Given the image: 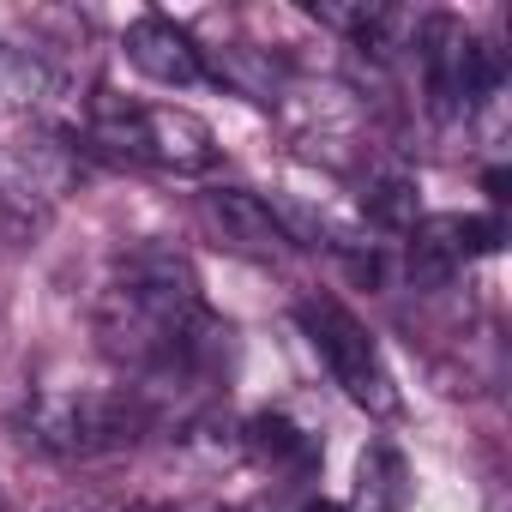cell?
I'll return each mask as SVG.
<instances>
[{"label":"cell","mask_w":512,"mask_h":512,"mask_svg":"<svg viewBox=\"0 0 512 512\" xmlns=\"http://www.w3.org/2000/svg\"><path fill=\"white\" fill-rule=\"evenodd\" d=\"M91 332L97 350L157 404V416L169 392L211 386L229 356V326L205 308L193 260L163 241H139L109 266L91 296Z\"/></svg>","instance_id":"1"},{"label":"cell","mask_w":512,"mask_h":512,"mask_svg":"<svg viewBox=\"0 0 512 512\" xmlns=\"http://www.w3.org/2000/svg\"><path fill=\"white\" fill-rule=\"evenodd\" d=\"M157 404L121 380V386H49L25 404L19 434L25 446H37L43 458L61 464H85V458H109L139 446L145 434H157Z\"/></svg>","instance_id":"2"},{"label":"cell","mask_w":512,"mask_h":512,"mask_svg":"<svg viewBox=\"0 0 512 512\" xmlns=\"http://www.w3.org/2000/svg\"><path fill=\"white\" fill-rule=\"evenodd\" d=\"M79 121L97 145H109L133 163H151V169L205 175L217 163V133L193 109H175V103H121V97L97 91Z\"/></svg>","instance_id":"3"},{"label":"cell","mask_w":512,"mask_h":512,"mask_svg":"<svg viewBox=\"0 0 512 512\" xmlns=\"http://www.w3.org/2000/svg\"><path fill=\"white\" fill-rule=\"evenodd\" d=\"M296 320H302L314 356L326 362L332 386H338L356 410H368V416H398V404H404V398H398V380H392V368L380 362L374 332H368L338 296H308V302L296 308Z\"/></svg>","instance_id":"4"},{"label":"cell","mask_w":512,"mask_h":512,"mask_svg":"<svg viewBox=\"0 0 512 512\" xmlns=\"http://www.w3.org/2000/svg\"><path fill=\"white\" fill-rule=\"evenodd\" d=\"M85 163L61 133H31L0 151V241H31L49 211L79 187Z\"/></svg>","instance_id":"5"},{"label":"cell","mask_w":512,"mask_h":512,"mask_svg":"<svg viewBox=\"0 0 512 512\" xmlns=\"http://www.w3.org/2000/svg\"><path fill=\"white\" fill-rule=\"evenodd\" d=\"M422 85H428V109L440 121H470L488 97H500V79H506V61L494 43L470 37L458 19L434 13L428 31H422Z\"/></svg>","instance_id":"6"},{"label":"cell","mask_w":512,"mask_h":512,"mask_svg":"<svg viewBox=\"0 0 512 512\" xmlns=\"http://www.w3.org/2000/svg\"><path fill=\"white\" fill-rule=\"evenodd\" d=\"M290 127V139L308 151V157H326L338 169L356 163L362 151V109L344 85H314V79H284L278 103H272Z\"/></svg>","instance_id":"7"},{"label":"cell","mask_w":512,"mask_h":512,"mask_svg":"<svg viewBox=\"0 0 512 512\" xmlns=\"http://www.w3.org/2000/svg\"><path fill=\"white\" fill-rule=\"evenodd\" d=\"M55 103H73V115H85V103L73 97V61H61L43 43L0 37V109L49 115Z\"/></svg>","instance_id":"8"},{"label":"cell","mask_w":512,"mask_h":512,"mask_svg":"<svg viewBox=\"0 0 512 512\" xmlns=\"http://www.w3.org/2000/svg\"><path fill=\"white\" fill-rule=\"evenodd\" d=\"M199 223L211 229L217 247L247 253V260H278V253L290 247L284 229H278V217H272V205L260 193H247V187H211V193H199Z\"/></svg>","instance_id":"9"},{"label":"cell","mask_w":512,"mask_h":512,"mask_svg":"<svg viewBox=\"0 0 512 512\" xmlns=\"http://www.w3.org/2000/svg\"><path fill=\"white\" fill-rule=\"evenodd\" d=\"M500 247V217H422L410 229V272L422 284H446L464 260Z\"/></svg>","instance_id":"10"},{"label":"cell","mask_w":512,"mask_h":512,"mask_svg":"<svg viewBox=\"0 0 512 512\" xmlns=\"http://www.w3.org/2000/svg\"><path fill=\"white\" fill-rule=\"evenodd\" d=\"M121 49H127V61H133L151 85H175V91H187V85L205 79V49H199L175 19H163V13H139V19L127 25Z\"/></svg>","instance_id":"11"},{"label":"cell","mask_w":512,"mask_h":512,"mask_svg":"<svg viewBox=\"0 0 512 512\" xmlns=\"http://www.w3.org/2000/svg\"><path fill=\"white\" fill-rule=\"evenodd\" d=\"M362 211H368L374 229L410 235V229L422 223V199H416L410 169H398V163H368V175H362Z\"/></svg>","instance_id":"12"},{"label":"cell","mask_w":512,"mask_h":512,"mask_svg":"<svg viewBox=\"0 0 512 512\" xmlns=\"http://www.w3.org/2000/svg\"><path fill=\"white\" fill-rule=\"evenodd\" d=\"M241 452H253V458H272V464H314V434H302L290 416H253L247 428H241Z\"/></svg>","instance_id":"13"},{"label":"cell","mask_w":512,"mask_h":512,"mask_svg":"<svg viewBox=\"0 0 512 512\" xmlns=\"http://www.w3.org/2000/svg\"><path fill=\"white\" fill-rule=\"evenodd\" d=\"M43 512H133V500H121V494H103V488H79V494H61V500H49Z\"/></svg>","instance_id":"14"},{"label":"cell","mask_w":512,"mask_h":512,"mask_svg":"<svg viewBox=\"0 0 512 512\" xmlns=\"http://www.w3.org/2000/svg\"><path fill=\"white\" fill-rule=\"evenodd\" d=\"M133 512H229L217 500H157V506H133Z\"/></svg>","instance_id":"15"},{"label":"cell","mask_w":512,"mask_h":512,"mask_svg":"<svg viewBox=\"0 0 512 512\" xmlns=\"http://www.w3.org/2000/svg\"><path fill=\"white\" fill-rule=\"evenodd\" d=\"M488 199H506V169H488Z\"/></svg>","instance_id":"16"},{"label":"cell","mask_w":512,"mask_h":512,"mask_svg":"<svg viewBox=\"0 0 512 512\" xmlns=\"http://www.w3.org/2000/svg\"><path fill=\"white\" fill-rule=\"evenodd\" d=\"M302 512H344V506H338V500H308Z\"/></svg>","instance_id":"17"},{"label":"cell","mask_w":512,"mask_h":512,"mask_svg":"<svg viewBox=\"0 0 512 512\" xmlns=\"http://www.w3.org/2000/svg\"><path fill=\"white\" fill-rule=\"evenodd\" d=\"M0 512H7V494H0Z\"/></svg>","instance_id":"18"}]
</instances>
